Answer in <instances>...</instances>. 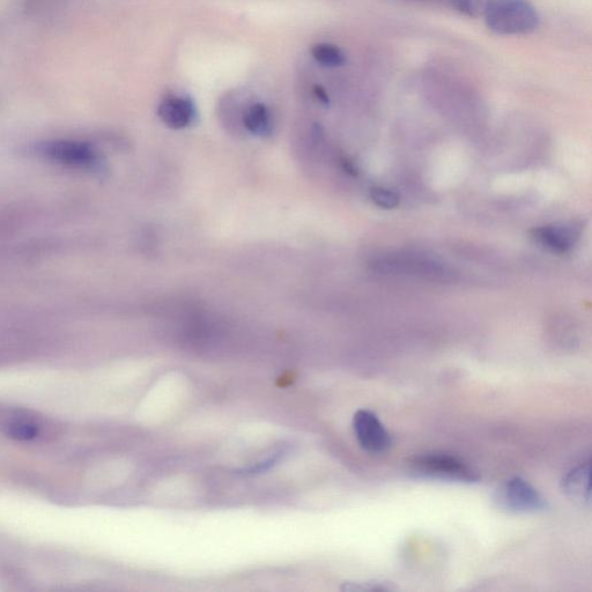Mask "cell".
Returning a JSON list of instances; mask_svg holds the SVG:
<instances>
[{
    "label": "cell",
    "instance_id": "1",
    "mask_svg": "<svg viewBox=\"0 0 592 592\" xmlns=\"http://www.w3.org/2000/svg\"><path fill=\"white\" fill-rule=\"evenodd\" d=\"M485 24L498 35H527L539 26V16L528 0H490L483 14Z\"/></svg>",
    "mask_w": 592,
    "mask_h": 592
},
{
    "label": "cell",
    "instance_id": "2",
    "mask_svg": "<svg viewBox=\"0 0 592 592\" xmlns=\"http://www.w3.org/2000/svg\"><path fill=\"white\" fill-rule=\"evenodd\" d=\"M414 476L429 479L476 483L479 476L470 466L449 455H425L414 458L410 464Z\"/></svg>",
    "mask_w": 592,
    "mask_h": 592
},
{
    "label": "cell",
    "instance_id": "3",
    "mask_svg": "<svg viewBox=\"0 0 592 592\" xmlns=\"http://www.w3.org/2000/svg\"><path fill=\"white\" fill-rule=\"evenodd\" d=\"M495 501L500 508L515 514H535L547 508L543 495L521 477L507 480L499 488Z\"/></svg>",
    "mask_w": 592,
    "mask_h": 592
},
{
    "label": "cell",
    "instance_id": "4",
    "mask_svg": "<svg viewBox=\"0 0 592 592\" xmlns=\"http://www.w3.org/2000/svg\"><path fill=\"white\" fill-rule=\"evenodd\" d=\"M353 428L360 446L368 453L381 454L391 446V438L386 427L372 411L360 410L355 413Z\"/></svg>",
    "mask_w": 592,
    "mask_h": 592
},
{
    "label": "cell",
    "instance_id": "5",
    "mask_svg": "<svg viewBox=\"0 0 592 592\" xmlns=\"http://www.w3.org/2000/svg\"><path fill=\"white\" fill-rule=\"evenodd\" d=\"M159 116L167 127L180 130L189 127L196 117V108L189 99L168 96L160 103Z\"/></svg>",
    "mask_w": 592,
    "mask_h": 592
},
{
    "label": "cell",
    "instance_id": "6",
    "mask_svg": "<svg viewBox=\"0 0 592 592\" xmlns=\"http://www.w3.org/2000/svg\"><path fill=\"white\" fill-rule=\"evenodd\" d=\"M46 153L54 160L63 164H70L80 167H94L98 164L99 158L90 146L78 143H55L47 146Z\"/></svg>",
    "mask_w": 592,
    "mask_h": 592
},
{
    "label": "cell",
    "instance_id": "7",
    "mask_svg": "<svg viewBox=\"0 0 592 592\" xmlns=\"http://www.w3.org/2000/svg\"><path fill=\"white\" fill-rule=\"evenodd\" d=\"M532 238L553 253L566 254L573 248L577 234L572 227L553 225L534 229Z\"/></svg>",
    "mask_w": 592,
    "mask_h": 592
},
{
    "label": "cell",
    "instance_id": "8",
    "mask_svg": "<svg viewBox=\"0 0 592 592\" xmlns=\"http://www.w3.org/2000/svg\"><path fill=\"white\" fill-rule=\"evenodd\" d=\"M590 471V462L583 463L569 471L562 481L567 497L581 506L589 507L591 503Z\"/></svg>",
    "mask_w": 592,
    "mask_h": 592
},
{
    "label": "cell",
    "instance_id": "9",
    "mask_svg": "<svg viewBox=\"0 0 592 592\" xmlns=\"http://www.w3.org/2000/svg\"><path fill=\"white\" fill-rule=\"evenodd\" d=\"M244 125L254 135L263 136L271 130V114L262 103L251 106L244 115Z\"/></svg>",
    "mask_w": 592,
    "mask_h": 592
},
{
    "label": "cell",
    "instance_id": "10",
    "mask_svg": "<svg viewBox=\"0 0 592 592\" xmlns=\"http://www.w3.org/2000/svg\"><path fill=\"white\" fill-rule=\"evenodd\" d=\"M315 61L325 68H340L346 64V55L342 49L330 43L316 44L312 48Z\"/></svg>",
    "mask_w": 592,
    "mask_h": 592
},
{
    "label": "cell",
    "instance_id": "11",
    "mask_svg": "<svg viewBox=\"0 0 592 592\" xmlns=\"http://www.w3.org/2000/svg\"><path fill=\"white\" fill-rule=\"evenodd\" d=\"M4 433L13 440L29 442L39 438L41 428L39 425L33 423V421L14 419L4 425Z\"/></svg>",
    "mask_w": 592,
    "mask_h": 592
},
{
    "label": "cell",
    "instance_id": "12",
    "mask_svg": "<svg viewBox=\"0 0 592 592\" xmlns=\"http://www.w3.org/2000/svg\"><path fill=\"white\" fill-rule=\"evenodd\" d=\"M370 198L377 207L383 210H394L399 205V196L396 192L386 188H374L370 192Z\"/></svg>",
    "mask_w": 592,
    "mask_h": 592
},
{
    "label": "cell",
    "instance_id": "13",
    "mask_svg": "<svg viewBox=\"0 0 592 592\" xmlns=\"http://www.w3.org/2000/svg\"><path fill=\"white\" fill-rule=\"evenodd\" d=\"M345 591H391L395 590L388 582L366 581V582H346L342 587Z\"/></svg>",
    "mask_w": 592,
    "mask_h": 592
},
{
    "label": "cell",
    "instance_id": "14",
    "mask_svg": "<svg viewBox=\"0 0 592 592\" xmlns=\"http://www.w3.org/2000/svg\"><path fill=\"white\" fill-rule=\"evenodd\" d=\"M283 455H284V451H279V453L270 457L269 460H266L262 463H258L255 466H250V468L239 470L238 475L253 476V475H257V473H261L263 471H268L269 469L272 468L273 465H275V464H277V462H279L281 456H283Z\"/></svg>",
    "mask_w": 592,
    "mask_h": 592
},
{
    "label": "cell",
    "instance_id": "15",
    "mask_svg": "<svg viewBox=\"0 0 592 592\" xmlns=\"http://www.w3.org/2000/svg\"><path fill=\"white\" fill-rule=\"evenodd\" d=\"M316 95L318 96V99H320L322 102H324V103L329 102L328 95H327V93H325L323 91L322 87H316Z\"/></svg>",
    "mask_w": 592,
    "mask_h": 592
}]
</instances>
